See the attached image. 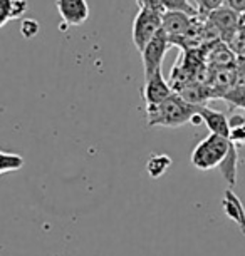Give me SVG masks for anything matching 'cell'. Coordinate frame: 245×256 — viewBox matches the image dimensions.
<instances>
[{"mask_svg":"<svg viewBox=\"0 0 245 256\" xmlns=\"http://www.w3.org/2000/svg\"><path fill=\"white\" fill-rule=\"evenodd\" d=\"M200 106L185 100L178 92H173L170 98L156 106H146L148 126L155 128H178L186 122H193L198 116Z\"/></svg>","mask_w":245,"mask_h":256,"instance_id":"1","label":"cell"},{"mask_svg":"<svg viewBox=\"0 0 245 256\" xmlns=\"http://www.w3.org/2000/svg\"><path fill=\"white\" fill-rule=\"evenodd\" d=\"M230 146H232V142H230L228 138L210 132L193 149V152H191V164L196 169H200V171H210L213 168H218L225 156L228 154Z\"/></svg>","mask_w":245,"mask_h":256,"instance_id":"2","label":"cell"},{"mask_svg":"<svg viewBox=\"0 0 245 256\" xmlns=\"http://www.w3.org/2000/svg\"><path fill=\"white\" fill-rule=\"evenodd\" d=\"M163 14L156 8L139 7L133 20V44L141 54L145 47L150 44L151 38L161 30L163 27Z\"/></svg>","mask_w":245,"mask_h":256,"instance_id":"3","label":"cell"},{"mask_svg":"<svg viewBox=\"0 0 245 256\" xmlns=\"http://www.w3.org/2000/svg\"><path fill=\"white\" fill-rule=\"evenodd\" d=\"M171 42L165 30H161L151 38V42L145 47V50L141 52L143 57V69H145V79L156 74L158 70H161L163 59H165L166 52L170 50Z\"/></svg>","mask_w":245,"mask_h":256,"instance_id":"4","label":"cell"},{"mask_svg":"<svg viewBox=\"0 0 245 256\" xmlns=\"http://www.w3.org/2000/svg\"><path fill=\"white\" fill-rule=\"evenodd\" d=\"M193 26V17L185 12H173L166 10L163 14V30L170 38L171 46L181 47L183 38L188 36L190 28Z\"/></svg>","mask_w":245,"mask_h":256,"instance_id":"5","label":"cell"},{"mask_svg":"<svg viewBox=\"0 0 245 256\" xmlns=\"http://www.w3.org/2000/svg\"><path fill=\"white\" fill-rule=\"evenodd\" d=\"M238 16L240 14L232 10V8L227 6H223V7L217 8V10L210 12L208 16H206V18H208V20L215 26V28L218 30L222 42L227 44L238 28Z\"/></svg>","mask_w":245,"mask_h":256,"instance_id":"6","label":"cell"},{"mask_svg":"<svg viewBox=\"0 0 245 256\" xmlns=\"http://www.w3.org/2000/svg\"><path fill=\"white\" fill-rule=\"evenodd\" d=\"M56 8L66 26H83L89 17L88 0H56Z\"/></svg>","mask_w":245,"mask_h":256,"instance_id":"7","label":"cell"},{"mask_svg":"<svg viewBox=\"0 0 245 256\" xmlns=\"http://www.w3.org/2000/svg\"><path fill=\"white\" fill-rule=\"evenodd\" d=\"M175 92V89L165 80L163 72L158 70L156 74L145 79V88H143V98H145L146 106H156L168 99Z\"/></svg>","mask_w":245,"mask_h":256,"instance_id":"8","label":"cell"},{"mask_svg":"<svg viewBox=\"0 0 245 256\" xmlns=\"http://www.w3.org/2000/svg\"><path fill=\"white\" fill-rule=\"evenodd\" d=\"M200 118L203 119L206 128L210 129V132L218 134V136L228 138L230 134V119L227 114H223L222 110L212 109L208 106H200L198 110Z\"/></svg>","mask_w":245,"mask_h":256,"instance_id":"9","label":"cell"},{"mask_svg":"<svg viewBox=\"0 0 245 256\" xmlns=\"http://www.w3.org/2000/svg\"><path fill=\"white\" fill-rule=\"evenodd\" d=\"M210 49L206 50V62H210L212 67H235L237 66V54L225 44L218 40L213 44H208Z\"/></svg>","mask_w":245,"mask_h":256,"instance_id":"10","label":"cell"},{"mask_svg":"<svg viewBox=\"0 0 245 256\" xmlns=\"http://www.w3.org/2000/svg\"><path fill=\"white\" fill-rule=\"evenodd\" d=\"M222 204H223V212L230 220L237 223L238 230L242 231V234L245 236V210H243L242 201L238 200V196L235 194L232 190H227L225 191Z\"/></svg>","mask_w":245,"mask_h":256,"instance_id":"11","label":"cell"},{"mask_svg":"<svg viewBox=\"0 0 245 256\" xmlns=\"http://www.w3.org/2000/svg\"><path fill=\"white\" fill-rule=\"evenodd\" d=\"M237 168H238V151H237V146L232 144L228 154L225 156L222 164L218 166L222 176L225 178V181H227L230 186H233L235 181H237Z\"/></svg>","mask_w":245,"mask_h":256,"instance_id":"12","label":"cell"},{"mask_svg":"<svg viewBox=\"0 0 245 256\" xmlns=\"http://www.w3.org/2000/svg\"><path fill=\"white\" fill-rule=\"evenodd\" d=\"M171 164L173 161L168 154H151L146 162V172L153 180H158L171 168Z\"/></svg>","mask_w":245,"mask_h":256,"instance_id":"13","label":"cell"},{"mask_svg":"<svg viewBox=\"0 0 245 256\" xmlns=\"http://www.w3.org/2000/svg\"><path fill=\"white\" fill-rule=\"evenodd\" d=\"M228 139L235 146H245V116H230Z\"/></svg>","mask_w":245,"mask_h":256,"instance_id":"14","label":"cell"},{"mask_svg":"<svg viewBox=\"0 0 245 256\" xmlns=\"http://www.w3.org/2000/svg\"><path fill=\"white\" fill-rule=\"evenodd\" d=\"M24 166V158L21 154L14 152H0V174H7V172L19 171Z\"/></svg>","mask_w":245,"mask_h":256,"instance_id":"15","label":"cell"},{"mask_svg":"<svg viewBox=\"0 0 245 256\" xmlns=\"http://www.w3.org/2000/svg\"><path fill=\"white\" fill-rule=\"evenodd\" d=\"M163 7H165V12L166 10H173V12H185L188 16L195 17L198 16V7L191 6L190 0H161Z\"/></svg>","mask_w":245,"mask_h":256,"instance_id":"16","label":"cell"},{"mask_svg":"<svg viewBox=\"0 0 245 256\" xmlns=\"http://www.w3.org/2000/svg\"><path fill=\"white\" fill-rule=\"evenodd\" d=\"M39 30H41V26L36 18H24L21 22V34L26 38L36 37L37 34H39Z\"/></svg>","mask_w":245,"mask_h":256,"instance_id":"17","label":"cell"},{"mask_svg":"<svg viewBox=\"0 0 245 256\" xmlns=\"http://www.w3.org/2000/svg\"><path fill=\"white\" fill-rule=\"evenodd\" d=\"M225 6V0H198V12L200 16H208L210 12Z\"/></svg>","mask_w":245,"mask_h":256,"instance_id":"18","label":"cell"},{"mask_svg":"<svg viewBox=\"0 0 245 256\" xmlns=\"http://www.w3.org/2000/svg\"><path fill=\"white\" fill-rule=\"evenodd\" d=\"M27 7H29L27 0H14L12 10H11V20H14V18H21L24 14H26Z\"/></svg>","mask_w":245,"mask_h":256,"instance_id":"19","label":"cell"},{"mask_svg":"<svg viewBox=\"0 0 245 256\" xmlns=\"http://www.w3.org/2000/svg\"><path fill=\"white\" fill-rule=\"evenodd\" d=\"M12 2L14 0H0V12H2V17H0V26H6V24L11 20V10H12Z\"/></svg>","mask_w":245,"mask_h":256,"instance_id":"20","label":"cell"},{"mask_svg":"<svg viewBox=\"0 0 245 256\" xmlns=\"http://www.w3.org/2000/svg\"><path fill=\"white\" fill-rule=\"evenodd\" d=\"M139 7H148V8H156V10L165 12V7H163L161 0H136Z\"/></svg>","mask_w":245,"mask_h":256,"instance_id":"21","label":"cell"},{"mask_svg":"<svg viewBox=\"0 0 245 256\" xmlns=\"http://www.w3.org/2000/svg\"><path fill=\"white\" fill-rule=\"evenodd\" d=\"M225 6L230 7L232 10L237 14H243L245 12V0H225Z\"/></svg>","mask_w":245,"mask_h":256,"instance_id":"22","label":"cell"}]
</instances>
